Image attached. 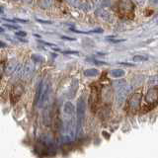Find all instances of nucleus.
Wrapping results in <instances>:
<instances>
[{"instance_id": "f257e3e1", "label": "nucleus", "mask_w": 158, "mask_h": 158, "mask_svg": "<svg viewBox=\"0 0 158 158\" xmlns=\"http://www.w3.org/2000/svg\"><path fill=\"white\" fill-rule=\"evenodd\" d=\"M85 110H86V103H85V98L81 96L77 101V106H76V131L79 132L82 130V125L84 118H85Z\"/></svg>"}, {"instance_id": "f03ea898", "label": "nucleus", "mask_w": 158, "mask_h": 158, "mask_svg": "<svg viewBox=\"0 0 158 158\" xmlns=\"http://www.w3.org/2000/svg\"><path fill=\"white\" fill-rule=\"evenodd\" d=\"M24 92V85L22 83H17L13 86L11 93H10V99H11L12 104H16L20 98H21L22 94Z\"/></svg>"}, {"instance_id": "7ed1b4c3", "label": "nucleus", "mask_w": 158, "mask_h": 158, "mask_svg": "<svg viewBox=\"0 0 158 158\" xmlns=\"http://www.w3.org/2000/svg\"><path fill=\"white\" fill-rule=\"evenodd\" d=\"M140 100H141V94L135 93L131 95V97L128 100V107L132 112H136L140 108Z\"/></svg>"}, {"instance_id": "20e7f679", "label": "nucleus", "mask_w": 158, "mask_h": 158, "mask_svg": "<svg viewBox=\"0 0 158 158\" xmlns=\"http://www.w3.org/2000/svg\"><path fill=\"white\" fill-rule=\"evenodd\" d=\"M99 101V90L96 86H93L91 89V93H90V98H89V102H90V106H91V110L92 112L96 111V107Z\"/></svg>"}, {"instance_id": "39448f33", "label": "nucleus", "mask_w": 158, "mask_h": 158, "mask_svg": "<svg viewBox=\"0 0 158 158\" xmlns=\"http://www.w3.org/2000/svg\"><path fill=\"white\" fill-rule=\"evenodd\" d=\"M145 102L147 104H155L158 102V89L157 88H152L145 95Z\"/></svg>"}, {"instance_id": "423d86ee", "label": "nucleus", "mask_w": 158, "mask_h": 158, "mask_svg": "<svg viewBox=\"0 0 158 158\" xmlns=\"http://www.w3.org/2000/svg\"><path fill=\"white\" fill-rule=\"evenodd\" d=\"M128 93V89H127V86H125L123 88L120 89V90H118V93H117V103H118V106H122L123 102H125L126 98H127V95Z\"/></svg>"}, {"instance_id": "0eeeda50", "label": "nucleus", "mask_w": 158, "mask_h": 158, "mask_svg": "<svg viewBox=\"0 0 158 158\" xmlns=\"http://www.w3.org/2000/svg\"><path fill=\"white\" fill-rule=\"evenodd\" d=\"M34 71H35V63L33 61H29L26 63V65H25V67L23 68L22 76L27 79L33 75Z\"/></svg>"}, {"instance_id": "6e6552de", "label": "nucleus", "mask_w": 158, "mask_h": 158, "mask_svg": "<svg viewBox=\"0 0 158 158\" xmlns=\"http://www.w3.org/2000/svg\"><path fill=\"white\" fill-rule=\"evenodd\" d=\"M19 64L17 63L16 60H11L7 63V65H5V72L6 73V75H11V74H14L15 71H16V69L18 67Z\"/></svg>"}, {"instance_id": "1a4fd4ad", "label": "nucleus", "mask_w": 158, "mask_h": 158, "mask_svg": "<svg viewBox=\"0 0 158 158\" xmlns=\"http://www.w3.org/2000/svg\"><path fill=\"white\" fill-rule=\"evenodd\" d=\"M120 10L126 13L131 12L133 10V3L131 1H122L120 2Z\"/></svg>"}, {"instance_id": "9d476101", "label": "nucleus", "mask_w": 158, "mask_h": 158, "mask_svg": "<svg viewBox=\"0 0 158 158\" xmlns=\"http://www.w3.org/2000/svg\"><path fill=\"white\" fill-rule=\"evenodd\" d=\"M78 85H79V82H78L77 79H73L72 83H71V88L68 92V98L73 99L74 97H75L76 92L78 90Z\"/></svg>"}, {"instance_id": "9b49d317", "label": "nucleus", "mask_w": 158, "mask_h": 158, "mask_svg": "<svg viewBox=\"0 0 158 158\" xmlns=\"http://www.w3.org/2000/svg\"><path fill=\"white\" fill-rule=\"evenodd\" d=\"M63 112L66 114V115H73L74 112H75V107L71 103V102H65L64 103V106H63Z\"/></svg>"}, {"instance_id": "f8f14e48", "label": "nucleus", "mask_w": 158, "mask_h": 158, "mask_svg": "<svg viewBox=\"0 0 158 158\" xmlns=\"http://www.w3.org/2000/svg\"><path fill=\"white\" fill-rule=\"evenodd\" d=\"M98 74H99V71L96 68H89L84 71V75L87 77H95L98 75Z\"/></svg>"}, {"instance_id": "ddd939ff", "label": "nucleus", "mask_w": 158, "mask_h": 158, "mask_svg": "<svg viewBox=\"0 0 158 158\" xmlns=\"http://www.w3.org/2000/svg\"><path fill=\"white\" fill-rule=\"evenodd\" d=\"M111 75L115 78H120L125 75V71L123 69H113L111 71Z\"/></svg>"}, {"instance_id": "4468645a", "label": "nucleus", "mask_w": 158, "mask_h": 158, "mask_svg": "<svg viewBox=\"0 0 158 158\" xmlns=\"http://www.w3.org/2000/svg\"><path fill=\"white\" fill-rule=\"evenodd\" d=\"M113 85H114V87L118 88V90H120V89H122V88H123L125 86H127V82H126V80H123V79H120V80L114 81Z\"/></svg>"}, {"instance_id": "2eb2a0df", "label": "nucleus", "mask_w": 158, "mask_h": 158, "mask_svg": "<svg viewBox=\"0 0 158 158\" xmlns=\"http://www.w3.org/2000/svg\"><path fill=\"white\" fill-rule=\"evenodd\" d=\"M96 14L98 15L99 17H101V18H103V19H105V20H108L109 19V15L105 10H103V9H98L97 11H96Z\"/></svg>"}, {"instance_id": "dca6fc26", "label": "nucleus", "mask_w": 158, "mask_h": 158, "mask_svg": "<svg viewBox=\"0 0 158 158\" xmlns=\"http://www.w3.org/2000/svg\"><path fill=\"white\" fill-rule=\"evenodd\" d=\"M32 60H33V62L34 63H42L44 59V57L42 56H40V54H33L32 56Z\"/></svg>"}, {"instance_id": "f3484780", "label": "nucleus", "mask_w": 158, "mask_h": 158, "mask_svg": "<svg viewBox=\"0 0 158 158\" xmlns=\"http://www.w3.org/2000/svg\"><path fill=\"white\" fill-rule=\"evenodd\" d=\"M149 85H151V86L158 85V74H155V75H153V76L150 77V79H149Z\"/></svg>"}, {"instance_id": "a211bd4d", "label": "nucleus", "mask_w": 158, "mask_h": 158, "mask_svg": "<svg viewBox=\"0 0 158 158\" xmlns=\"http://www.w3.org/2000/svg\"><path fill=\"white\" fill-rule=\"evenodd\" d=\"M133 60L135 62H139V61H146L148 60V56H135L133 57Z\"/></svg>"}, {"instance_id": "6ab92c4d", "label": "nucleus", "mask_w": 158, "mask_h": 158, "mask_svg": "<svg viewBox=\"0 0 158 158\" xmlns=\"http://www.w3.org/2000/svg\"><path fill=\"white\" fill-rule=\"evenodd\" d=\"M52 4V1H41V2H40V5H41L42 8H44V9H46V8L49 7Z\"/></svg>"}, {"instance_id": "aec40b11", "label": "nucleus", "mask_w": 158, "mask_h": 158, "mask_svg": "<svg viewBox=\"0 0 158 158\" xmlns=\"http://www.w3.org/2000/svg\"><path fill=\"white\" fill-rule=\"evenodd\" d=\"M5 64L3 61H1L0 62V79L2 78V76H3V74H4V72H5Z\"/></svg>"}, {"instance_id": "412c9836", "label": "nucleus", "mask_w": 158, "mask_h": 158, "mask_svg": "<svg viewBox=\"0 0 158 158\" xmlns=\"http://www.w3.org/2000/svg\"><path fill=\"white\" fill-rule=\"evenodd\" d=\"M15 35H16V36H18V37H26L27 33L26 32H23V31H19V32L15 33Z\"/></svg>"}, {"instance_id": "4be33fe9", "label": "nucleus", "mask_w": 158, "mask_h": 158, "mask_svg": "<svg viewBox=\"0 0 158 158\" xmlns=\"http://www.w3.org/2000/svg\"><path fill=\"white\" fill-rule=\"evenodd\" d=\"M5 27L8 28V29H12V30H16L18 29V26H15V25H10V24H5L4 25Z\"/></svg>"}, {"instance_id": "5701e85b", "label": "nucleus", "mask_w": 158, "mask_h": 158, "mask_svg": "<svg viewBox=\"0 0 158 158\" xmlns=\"http://www.w3.org/2000/svg\"><path fill=\"white\" fill-rule=\"evenodd\" d=\"M64 54H78V52H72V51H65L62 52Z\"/></svg>"}, {"instance_id": "b1692460", "label": "nucleus", "mask_w": 158, "mask_h": 158, "mask_svg": "<svg viewBox=\"0 0 158 158\" xmlns=\"http://www.w3.org/2000/svg\"><path fill=\"white\" fill-rule=\"evenodd\" d=\"M37 21L40 23H43V24H52L51 21H44V20H41V19H38V18H37Z\"/></svg>"}, {"instance_id": "393cba45", "label": "nucleus", "mask_w": 158, "mask_h": 158, "mask_svg": "<svg viewBox=\"0 0 158 158\" xmlns=\"http://www.w3.org/2000/svg\"><path fill=\"white\" fill-rule=\"evenodd\" d=\"M62 39L66 40V41H75L74 38H70V37H65V36H62Z\"/></svg>"}, {"instance_id": "a878e982", "label": "nucleus", "mask_w": 158, "mask_h": 158, "mask_svg": "<svg viewBox=\"0 0 158 158\" xmlns=\"http://www.w3.org/2000/svg\"><path fill=\"white\" fill-rule=\"evenodd\" d=\"M7 47V44L6 43H4L2 41H0V48H6Z\"/></svg>"}, {"instance_id": "bb28decb", "label": "nucleus", "mask_w": 158, "mask_h": 158, "mask_svg": "<svg viewBox=\"0 0 158 158\" xmlns=\"http://www.w3.org/2000/svg\"><path fill=\"white\" fill-rule=\"evenodd\" d=\"M40 43H42L44 44H47V46H51V47H53V44H49V43H47V42H44V41H41V40H39Z\"/></svg>"}, {"instance_id": "cd10ccee", "label": "nucleus", "mask_w": 158, "mask_h": 158, "mask_svg": "<svg viewBox=\"0 0 158 158\" xmlns=\"http://www.w3.org/2000/svg\"><path fill=\"white\" fill-rule=\"evenodd\" d=\"M112 43H120V42H123L125 40H109Z\"/></svg>"}, {"instance_id": "c85d7f7f", "label": "nucleus", "mask_w": 158, "mask_h": 158, "mask_svg": "<svg viewBox=\"0 0 158 158\" xmlns=\"http://www.w3.org/2000/svg\"><path fill=\"white\" fill-rule=\"evenodd\" d=\"M120 64H122V65H127V66H133V64H131V63H126V62H120Z\"/></svg>"}, {"instance_id": "c756f323", "label": "nucleus", "mask_w": 158, "mask_h": 158, "mask_svg": "<svg viewBox=\"0 0 158 158\" xmlns=\"http://www.w3.org/2000/svg\"><path fill=\"white\" fill-rule=\"evenodd\" d=\"M3 13V9H2V7H0V14H2Z\"/></svg>"}, {"instance_id": "7c9ffc66", "label": "nucleus", "mask_w": 158, "mask_h": 158, "mask_svg": "<svg viewBox=\"0 0 158 158\" xmlns=\"http://www.w3.org/2000/svg\"><path fill=\"white\" fill-rule=\"evenodd\" d=\"M0 32H3V29H1V28H0Z\"/></svg>"}]
</instances>
